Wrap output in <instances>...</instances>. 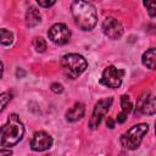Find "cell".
Segmentation results:
<instances>
[{
    "label": "cell",
    "instance_id": "obj_1",
    "mask_svg": "<svg viewBox=\"0 0 156 156\" xmlns=\"http://www.w3.org/2000/svg\"><path fill=\"white\" fill-rule=\"evenodd\" d=\"M71 12L74 23L82 30H91L98 22V13L93 4L88 1H73L71 4Z\"/></svg>",
    "mask_w": 156,
    "mask_h": 156
},
{
    "label": "cell",
    "instance_id": "obj_2",
    "mask_svg": "<svg viewBox=\"0 0 156 156\" xmlns=\"http://www.w3.org/2000/svg\"><path fill=\"white\" fill-rule=\"evenodd\" d=\"M24 134V127L18 116L12 113L9 116L7 122L1 127V145L15 146L21 141Z\"/></svg>",
    "mask_w": 156,
    "mask_h": 156
},
{
    "label": "cell",
    "instance_id": "obj_3",
    "mask_svg": "<svg viewBox=\"0 0 156 156\" xmlns=\"http://www.w3.org/2000/svg\"><path fill=\"white\" fill-rule=\"evenodd\" d=\"M61 66L65 71V73L69 77V78H77L79 74H82L87 67H88V62L87 60L78 54H67L62 57L61 60Z\"/></svg>",
    "mask_w": 156,
    "mask_h": 156
},
{
    "label": "cell",
    "instance_id": "obj_4",
    "mask_svg": "<svg viewBox=\"0 0 156 156\" xmlns=\"http://www.w3.org/2000/svg\"><path fill=\"white\" fill-rule=\"evenodd\" d=\"M147 130H149V126L146 123H139V124L133 126L130 129H128L121 136L122 146L127 150H135L140 145V143H141L144 135L147 133Z\"/></svg>",
    "mask_w": 156,
    "mask_h": 156
},
{
    "label": "cell",
    "instance_id": "obj_5",
    "mask_svg": "<svg viewBox=\"0 0 156 156\" xmlns=\"http://www.w3.org/2000/svg\"><path fill=\"white\" fill-rule=\"evenodd\" d=\"M112 101H113L112 98H106V99L99 100L95 104L94 110H93V113H91V117L89 119V127H90V129H96L99 127L101 119L105 117V115L107 113L108 108L111 107Z\"/></svg>",
    "mask_w": 156,
    "mask_h": 156
},
{
    "label": "cell",
    "instance_id": "obj_6",
    "mask_svg": "<svg viewBox=\"0 0 156 156\" xmlns=\"http://www.w3.org/2000/svg\"><path fill=\"white\" fill-rule=\"evenodd\" d=\"M124 74V71L118 69L115 66H107L104 72H102V78H101V83L105 84L108 88L116 89L119 88L122 84V77Z\"/></svg>",
    "mask_w": 156,
    "mask_h": 156
},
{
    "label": "cell",
    "instance_id": "obj_7",
    "mask_svg": "<svg viewBox=\"0 0 156 156\" xmlns=\"http://www.w3.org/2000/svg\"><path fill=\"white\" fill-rule=\"evenodd\" d=\"M48 35H49V39L52 43L58 44V45H63V44L69 41L71 30L63 23H55L54 26L50 27V29L48 32Z\"/></svg>",
    "mask_w": 156,
    "mask_h": 156
},
{
    "label": "cell",
    "instance_id": "obj_8",
    "mask_svg": "<svg viewBox=\"0 0 156 156\" xmlns=\"http://www.w3.org/2000/svg\"><path fill=\"white\" fill-rule=\"evenodd\" d=\"M102 32L107 38L117 40L123 35V26L117 18L107 17L102 22Z\"/></svg>",
    "mask_w": 156,
    "mask_h": 156
},
{
    "label": "cell",
    "instance_id": "obj_9",
    "mask_svg": "<svg viewBox=\"0 0 156 156\" xmlns=\"http://www.w3.org/2000/svg\"><path fill=\"white\" fill-rule=\"evenodd\" d=\"M52 146V138L48 133L40 130L34 133L30 140V147L34 151H45Z\"/></svg>",
    "mask_w": 156,
    "mask_h": 156
},
{
    "label": "cell",
    "instance_id": "obj_10",
    "mask_svg": "<svg viewBox=\"0 0 156 156\" xmlns=\"http://www.w3.org/2000/svg\"><path fill=\"white\" fill-rule=\"evenodd\" d=\"M85 112V107L82 102H76L66 113V119L68 122H76L80 118H83Z\"/></svg>",
    "mask_w": 156,
    "mask_h": 156
},
{
    "label": "cell",
    "instance_id": "obj_11",
    "mask_svg": "<svg viewBox=\"0 0 156 156\" xmlns=\"http://www.w3.org/2000/svg\"><path fill=\"white\" fill-rule=\"evenodd\" d=\"M41 21V17H40V12L39 10H37L34 6H30L27 9V12H26V24L28 27H35L37 24H39Z\"/></svg>",
    "mask_w": 156,
    "mask_h": 156
},
{
    "label": "cell",
    "instance_id": "obj_12",
    "mask_svg": "<svg viewBox=\"0 0 156 156\" xmlns=\"http://www.w3.org/2000/svg\"><path fill=\"white\" fill-rule=\"evenodd\" d=\"M143 65L149 69H156V48L146 50L141 56Z\"/></svg>",
    "mask_w": 156,
    "mask_h": 156
},
{
    "label": "cell",
    "instance_id": "obj_13",
    "mask_svg": "<svg viewBox=\"0 0 156 156\" xmlns=\"http://www.w3.org/2000/svg\"><path fill=\"white\" fill-rule=\"evenodd\" d=\"M140 111L145 115L156 113V98H147V100L145 101V104L143 105Z\"/></svg>",
    "mask_w": 156,
    "mask_h": 156
},
{
    "label": "cell",
    "instance_id": "obj_14",
    "mask_svg": "<svg viewBox=\"0 0 156 156\" xmlns=\"http://www.w3.org/2000/svg\"><path fill=\"white\" fill-rule=\"evenodd\" d=\"M121 106H122V111L126 112L127 115L133 110V104H132L130 98L128 95H122L121 96Z\"/></svg>",
    "mask_w": 156,
    "mask_h": 156
},
{
    "label": "cell",
    "instance_id": "obj_15",
    "mask_svg": "<svg viewBox=\"0 0 156 156\" xmlns=\"http://www.w3.org/2000/svg\"><path fill=\"white\" fill-rule=\"evenodd\" d=\"M13 41V34L7 30L6 28L1 29V44L2 45H10Z\"/></svg>",
    "mask_w": 156,
    "mask_h": 156
},
{
    "label": "cell",
    "instance_id": "obj_16",
    "mask_svg": "<svg viewBox=\"0 0 156 156\" xmlns=\"http://www.w3.org/2000/svg\"><path fill=\"white\" fill-rule=\"evenodd\" d=\"M33 46L38 52H44L46 50V41L41 37H37L33 40Z\"/></svg>",
    "mask_w": 156,
    "mask_h": 156
},
{
    "label": "cell",
    "instance_id": "obj_17",
    "mask_svg": "<svg viewBox=\"0 0 156 156\" xmlns=\"http://www.w3.org/2000/svg\"><path fill=\"white\" fill-rule=\"evenodd\" d=\"M144 6L147 10L150 17H156V0H147L144 1Z\"/></svg>",
    "mask_w": 156,
    "mask_h": 156
},
{
    "label": "cell",
    "instance_id": "obj_18",
    "mask_svg": "<svg viewBox=\"0 0 156 156\" xmlns=\"http://www.w3.org/2000/svg\"><path fill=\"white\" fill-rule=\"evenodd\" d=\"M12 99V94L11 93H2L0 95V100H1V111H4L6 108V105L11 101Z\"/></svg>",
    "mask_w": 156,
    "mask_h": 156
},
{
    "label": "cell",
    "instance_id": "obj_19",
    "mask_svg": "<svg viewBox=\"0 0 156 156\" xmlns=\"http://www.w3.org/2000/svg\"><path fill=\"white\" fill-rule=\"evenodd\" d=\"M50 88H51V90H52L54 93H56V94H60V93L63 91V87H62V84H60V83H52Z\"/></svg>",
    "mask_w": 156,
    "mask_h": 156
},
{
    "label": "cell",
    "instance_id": "obj_20",
    "mask_svg": "<svg viewBox=\"0 0 156 156\" xmlns=\"http://www.w3.org/2000/svg\"><path fill=\"white\" fill-rule=\"evenodd\" d=\"M126 119H127V113H126V112H123V111H121V112L117 115V118H116L117 123H123Z\"/></svg>",
    "mask_w": 156,
    "mask_h": 156
},
{
    "label": "cell",
    "instance_id": "obj_21",
    "mask_svg": "<svg viewBox=\"0 0 156 156\" xmlns=\"http://www.w3.org/2000/svg\"><path fill=\"white\" fill-rule=\"evenodd\" d=\"M38 5L39 6H43V7H50L52 5H55V1L51 0V1H43V0H38Z\"/></svg>",
    "mask_w": 156,
    "mask_h": 156
},
{
    "label": "cell",
    "instance_id": "obj_22",
    "mask_svg": "<svg viewBox=\"0 0 156 156\" xmlns=\"http://www.w3.org/2000/svg\"><path fill=\"white\" fill-rule=\"evenodd\" d=\"M10 155H12L11 150H5L4 147L0 150V156H10Z\"/></svg>",
    "mask_w": 156,
    "mask_h": 156
},
{
    "label": "cell",
    "instance_id": "obj_23",
    "mask_svg": "<svg viewBox=\"0 0 156 156\" xmlns=\"http://www.w3.org/2000/svg\"><path fill=\"white\" fill-rule=\"evenodd\" d=\"M106 126H107L110 129H112V128L115 127V122H113V119H112L111 117L107 118V121H106Z\"/></svg>",
    "mask_w": 156,
    "mask_h": 156
},
{
    "label": "cell",
    "instance_id": "obj_24",
    "mask_svg": "<svg viewBox=\"0 0 156 156\" xmlns=\"http://www.w3.org/2000/svg\"><path fill=\"white\" fill-rule=\"evenodd\" d=\"M155 134H156V122H155Z\"/></svg>",
    "mask_w": 156,
    "mask_h": 156
},
{
    "label": "cell",
    "instance_id": "obj_25",
    "mask_svg": "<svg viewBox=\"0 0 156 156\" xmlns=\"http://www.w3.org/2000/svg\"><path fill=\"white\" fill-rule=\"evenodd\" d=\"M119 156H126V155H124V154H121V155H119Z\"/></svg>",
    "mask_w": 156,
    "mask_h": 156
}]
</instances>
